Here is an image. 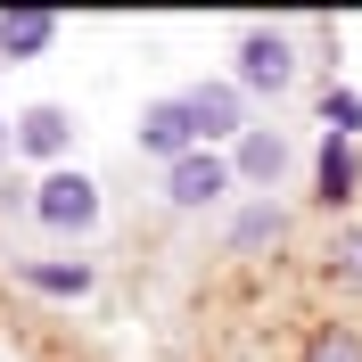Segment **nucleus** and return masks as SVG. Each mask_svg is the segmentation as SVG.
<instances>
[{
  "label": "nucleus",
  "instance_id": "1",
  "mask_svg": "<svg viewBox=\"0 0 362 362\" xmlns=\"http://www.w3.org/2000/svg\"><path fill=\"white\" fill-rule=\"evenodd\" d=\"M230 58H239V66H230V83H239V90H272V99H280V90L296 83V42L280 33V25H247Z\"/></svg>",
  "mask_w": 362,
  "mask_h": 362
},
{
  "label": "nucleus",
  "instance_id": "2",
  "mask_svg": "<svg viewBox=\"0 0 362 362\" xmlns=\"http://www.w3.org/2000/svg\"><path fill=\"white\" fill-rule=\"evenodd\" d=\"M33 223H42V230H66V239L90 230V223H99V181L74 173V165L42 173V181H33Z\"/></svg>",
  "mask_w": 362,
  "mask_h": 362
},
{
  "label": "nucleus",
  "instance_id": "3",
  "mask_svg": "<svg viewBox=\"0 0 362 362\" xmlns=\"http://www.w3.org/2000/svg\"><path fill=\"white\" fill-rule=\"evenodd\" d=\"M230 189H239V173H230V157H214V148L165 165V206H173V214H206V206H223Z\"/></svg>",
  "mask_w": 362,
  "mask_h": 362
},
{
  "label": "nucleus",
  "instance_id": "4",
  "mask_svg": "<svg viewBox=\"0 0 362 362\" xmlns=\"http://www.w3.org/2000/svg\"><path fill=\"white\" fill-rule=\"evenodd\" d=\"M140 140V157H157V165H181V157H198V124H189V99L181 90H165V99H148L132 124Z\"/></svg>",
  "mask_w": 362,
  "mask_h": 362
},
{
  "label": "nucleus",
  "instance_id": "5",
  "mask_svg": "<svg viewBox=\"0 0 362 362\" xmlns=\"http://www.w3.org/2000/svg\"><path fill=\"white\" fill-rule=\"evenodd\" d=\"M189 99V124H198V148H214V140H247V90L239 83H189L181 90Z\"/></svg>",
  "mask_w": 362,
  "mask_h": 362
},
{
  "label": "nucleus",
  "instance_id": "6",
  "mask_svg": "<svg viewBox=\"0 0 362 362\" xmlns=\"http://www.w3.org/2000/svg\"><path fill=\"white\" fill-rule=\"evenodd\" d=\"M17 148H25V157H42L49 173H58V157L74 148V115L58 107V99H42V107H25V115H17Z\"/></svg>",
  "mask_w": 362,
  "mask_h": 362
},
{
  "label": "nucleus",
  "instance_id": "7",
  "mask_svg": "<svg viewBox=\"0 0 362 362\" xmlns=\"http://www.w3.org/2000/svg\"><path fill=\"white\" fill-rule=\"evenodd\" d=\"M354 189H362V148L321 132V148H313V198H321V206H346Z\"/></svg>",
  "mask_w": 362,
  "mask_h": 362
},
{
  "label": "nucleus",
  "instance_id": "8",
  "mask_svg": "<svg viewBox=\"0 0 362 362\" xmlns=\"http://www.w3.org/2000/svg\"><path fill=\"white\" fill-rule=\"evenodd\" d=\"M58 42V8H0V58L25 66V58H42Z\"/></svg>",
  "mask_w": 362,
  "mask_h": 362
},
{
  "label": "nucleus",
  "instance_id": "9",
  "mask_svg": "<svg viewBox=\"0 0 362 362\" xmlns=\"http://www.w3.org/2000/svg\"><path fill=\"white\" fill-rule=\"evenodd\" d=\"M280 239H288V214H280V206H272V198H255L247 214L230 223V255H255V247H280Z\"/></svg>",
  "mask_w": 362,
  "mask_h": 362
},
{
  "label": "nucleus",
  "instance_id": "10",
  "mask_svg": "<svg viewBox=\"0 0 362 362\" xmlns=\"http://www.w3.org/2000/svg\"><path fill=\"white\" fill-rule=\"evenodd\" d=\"M296 362H362V329L354 321H313L305 346H296Z\"/></svg>",
  "mask_w": 362,
  "mask_h": 362
},
{
  "label": "nucleus",
  "instance_id": "11",
  "mask_svg": "<svg viewBox=\"0 0 362 362\" xmlns=\"http://www.w3.org/2000/svg\"><path fill=\"white\" fill-rule=\"evenodd\" d=\"M280 165H288V140H280V132H247L239 157H230V173H239V181H280Z\"/></svg>",
  "mask_w": 362,
  "mask_h": 362
},
{
  "label": "nucleus",
  "instance_id": "12",
  "mask_svg": "<svg viewBox=\"0 0 362 362\" xmlns=\"http://www.w3.org/2000/svg\"><path fill=\"white\" fill-rule=\"evenodd\" d=\"M17 280L42 296H90V264H17Z\"/></svg>",
  "mask_w": 362,
  "mask_h": 362
},
{
  "label": "nucleus",
  "instance_id": "13",
  "mask_svg": "<svg viewBox=\"0 0 362 362\" xmlns=\"http://www.w3.org/2000/svg\"><path fill=\"white\" fill-rule=\"evenodd\" d=\"M321 124H329V140H354L362 132V90L329 83V90H321Z\"/></svg>",
  "mask_w": 362,
  "mask_h": 362
},
{
  "label": "nucleus",
  "instance_id": "14",
  "mask_svg": "<svg viewBox=\"0 0 362 362\" xmlns=\"http://www.w3.org/2000/svg\"><path fill=\"white\" fill-rule=\"evenodd\" d=\"M329 272L362 288V223H338V239H329Z\"/></svg>",
  "mask_w": 362,
  "mask_h": 362
},
{
  "label": "nucleus",
  "instance_id": "15",
  "mask_svg": "<svg viewBox=\"0 0 362 362\" xmlns=\"http://www.w3.org/2000/svg\"><path fill=\"white\" fill-rule=\"evenodd\" d=\"M0 148H8V132H0Z\"/></svg>",
  "mask_w": 362,
  "mask_h": 362
}]
</instances>
